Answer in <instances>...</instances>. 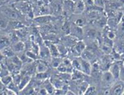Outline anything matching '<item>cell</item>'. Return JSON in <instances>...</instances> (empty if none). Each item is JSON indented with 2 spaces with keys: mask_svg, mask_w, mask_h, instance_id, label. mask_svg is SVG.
I'll return each mask as SVG.
<instances>
[{
  "mask_svg": "<svg viewBox=\"0 0 124 95\" xmlns=\"http://www.w3.org/2000/svg\"><path fill=\"white\" fill-rule=\"evenodd\" d=\"M1 13L8 18H11L13 20H18L20 18L19 11L18 9L6 5L1 6Z\"/></svg>",
  "mask_w": 124,
  "mask_h": 95,
  "instance_id": "1",
  "label": "cell"
},
{
  "mask_svg": "<svg viewBox=\"0 0 124 95\" xmlns=\"http://www.w3.org/2000/svg\"><path fill=\"white\" fill-rule=\"evenodd\" d=\"M115 78L112 75L110 71H104L102 73L101 75V81L102 85L104 88H108L110 86H112L114 84V81L115 80Z\"/></svg>",
  "mask_w": 124,
  "mask_h": 95,
  "instance_id": "2",
  "label": "cell"
},
{
  "mask_svg": "<svg viewBox=\"0 0 124 95\" xmlns=\"http://www.w3.org/2000/svg\"><path fill=\"white\" fill-rule=\"evenodd\" d=\"M110 94L115 95L124 94V82L123 81H118L114 83L110 88Z\"/></svg>",
  "mask_w": 124,
  "mask_h": 95,
  "instance_id": "3",
  "label": "cell"
},
{
  "mask_svg": "<svg viewBox=\"0 0 124 95\" xmlns=\"http://www.w3.org/2000/svg\"><path fill=\"white\" fill-rule=\"evenodd\" d=\"M92 70V66L90 62L86 59L82 58L81 59V67H80V71L82 73L86 74V75H90Z\"/></svg>",
  "mask_w": 124,
  "mask_h": 95,
  "instance_id": "4",
  "label": "cell"
},
{
  "mask_svg": "<svg viewBox=\"0 0 124 95\" xmlns=\"http://www.w3.org/2000/svg\"><path fill=\"white\" fill-rule=\"evenodd\" d=\"M108 71L112 73V75L114 76V77L116 80V79H118V78H120L121 67L120 66L119 64L117 63H114L110 66Z\"/></svg>",
  "mask_w": 124,
  "mask_h": 95,
  "instance_id": "5",
  "label": "cell"
},
{
  "mask_svg": "<svg viewBox=\"0 0 124 95\" xmlns=\"http://www.w3.org/2000/svg\"><path fill=\"white\" fill-rule=\"evenodd\" d=\"M45 44L46 46L48 48L49 50H50V54L52 55V57H59L60 54L58 51L57 46L53 44L50 41H46L45 42Z\"/></svg>",
  "mask_w": 124,
  "mask_h": 95,
  "instance_id": "6",
  "label": "cell"
},
{
  "mask_svg": "<svg viewBox=\"0 0 124 95\" xmlns=\"http://www.w3.org/2000/svg\"><path fill=\"white\" fill-rule=\"evenodd\" d=\"M86 5L83 0H77L75 3L74 13L77 15L82 13L85 11Z\"/></svg>",
  "mask_w": 124,
  "mask_h": 95,
  "instance_id": "7",
  "label": "cell"
},
{
  "mask_svg": "<svg viewBox=\"0 0 124 95\" xmlns=\"http://www.w3.org/2000/svg\"><path fill=\"white\" fill-rule=\"evenodd\" d=\"M1 54L3 57L6 58H10L15 56V52L14 51L12 47H10L9 46L5 47L3 49H1Z\"/></svg>",
  "mask_w": 124,
  "mask_h": 95,
  "instance_id": "8",
  "label": "cell"
},
{
  "mask_svg": "<svg viewBox=\"0 0 124 95\" xmlns=\"http://www.w3.org/2000/svg\"><path fill=\"white\" fill-rule=\"evenodd\" d=\"M70 33H71V36H74L75 38H80L83 36V31L82 28L75 24L74 26H71L70 28Z\"/></svg>",
  "mask_w": 124,
  "mask_h": 95,
  "instance_id": "9",
  "label": "cell"
},
{
  "mask_svg": "<svg viewBox=\"0 0 124 95\" xmlns=\"http://www.w3.org/2000/svg\"><path fill=\"white\" fill-rule=\"evenodd\" d=\"M86 49V44L83 41H77L74 45V51L77 54H82Z\"/></svg>",
  "mask_w": 124,
  "mask_h": 95,
  "instance_id": "10",
  "label": "cell"
},
{
  "mask_svg": "<svg viewBox=\"0 0 124 95\" xmlns=\"http://www.w3.org/2000/svg\"><path fill=\"white\" fill-rule=\"evenodd\" d=\"M12 48L13 49L15 53H21L25 49V45H24L23 42L21 41H18L16 43L13 44Z\"/></svg>",
  "mask_w": 124,
  "mask_h": 95,
  "instance_id": "11",
  "label": "cell"
},
{
  "mask_svg": "<svg viewBox=\"0 0 124 95\" xmlns=\"http://www.w3.org/2000/svg\"><path fill=\"white\" fill-rule=\"evenodd\" d=\"M30 80L31 76L30 75H24V76H22L21 81H20L19 86H18L20 91L26 88V86L28 85L30 81Z\"/></svg>",
  "mask_w": 124,
  "mask_h": 95,
  "instance_id": "12",
  "label": "cell"
},
{
  "mask_svg": "<svg viewBox=\"0 0 124 95\" xmlns=\"http://www.w3.org/2000/svg\"><path fill=\"white\" fill-rule=\"evenodd\" d=\"M35 20V21H36V23L39 24H46L47 23H48V22L51 21L52 16L48 15H43L41 16L36 17Z\"/></svg>",
  "mask_w": 124,
  "mask_h": 95,
  "instance_id": "13",
  "label": "cell"
},
{
  "mask_svg": "<svg viewBox=\"0 0 124 95\" xmlns=\"http://www.w3.org/2000/svg\"><path fill=\"white\" fill-rule=\"evenodd\" d=\"M48 69L46 65L45 62L42 61H39L37 63V65L36 66V72L38 73H45Z\"/></svg>",
  "mask_w": 124,
  "mask_h": 95,
  "instance_id": "14",
  "label": "cell"
},
{
  "mask_svg": "<svg viewBox=\"0 0 124 95\" xmlns=\"http://www.w3.org/2000/svg\"><path fill=\"white\" fill-rule=\"evenodd\" d=\"M13 81V76H11L10 74H8L7 75L3 76H1V83H3V85L5 86H7L11 84Z\"/></svg>",
  "mask_w": 124,
  "mask_h": 95,
  "instance_id": "15",
  "label": "cell"
},
{
  "mask_svg": "<svg viewBox=\"0 0 124 95\" xmlns=\"http://www.w3.org/2000/svg\"><path fill=\"white\" fill-rule=\"evenodd\" d=\"M39 53L40 54V56L45 59H46L50 56H52L50 54V50H49L48 48L46 46H46H42L41 49H39Z\"/></svg>",
  "mask_w": 124,
  "mask_h": 95,
  "instance_id": "16",
  "label": "cell"
},
{
  "mask_svg": "<svg viewBox=\"0 0 124 95\" xmlns=\"http://www.w3.org/2000/svg\"><path fill=\"white\" fill-rule=\"evenodd\" d=\"M11 43L10 39L8 36L2 35L1 37V49H3L5 47L9 46Z\"/></svg>",
  "mask_w": 124,
  "mask_h": 95,
  "instance_id": "17",
  "label": "cell"
},
{
  "mask_svg": "<svg viewBox=\"0 0 124 95\" xmlns=\"http://www.w3.org/2000/svg\"><path fill=\"white\" fill-rule=\"evenodd\" d=\"M9 20H8V18L5 16L3 14L1 13V28L2 30L5 29L7 28V26L9 25Z\"/></svg>",
  "mask_w": 124,
  "mask_h": 95,
  "instance_id": "18",
  "label": "cell"
},
{
  "mask_svg": "<svg viewBox=\"0 0 124 95\" xmlns=\"http://www.w3.org/2000/svg\"><path fill=\"white\" fill-rule=\"evenodd\" d=\"M81 58H75V59L71 61V63H72V66L73 68H75V69H78V70H80V67H81Z\"/></svg>",
  "mask_w": 124,
  "mask_h": 95,
  "instance_id": "19",
  "label": "cell"
},
{
  "mask_svg": "<svg viewBox=\"0 0 124 95\" xmlns=\"http://www.w3.org/2000/svg\"><path fill=\"white\" fill-rule=\"evenodd\" d=\"M52 65L54 68H56L59 66L60 64L62 63V59L60 57H52Z\"/></svg>",
  "mask_w": 124,
  "mask_h": 95,
  "instance_id": "20",
  "label": "cell"
},
{
  "mask_svg": "<svg viewBox=\"0 0 124 95\" xmlns=\"http://www.w3.org/2000/svg\"><path fill=\"white\" fill-rule=\"evenodd\" d=\"M96 93H97V89L94 86H88L85 92V95H95Z\"/></svg>",
  "mask_w": 124,
  "mask_h": 95,
  "instance_id": "21",
  "label": "cell"
},
{
  "mask_svg": "<svg viewBox=\"0 0 124 95\" xmlns=\"http://www.w3.org/2000/svg\"><path fill=\"white\" fill-rule=\"evenodd\" d=\"M82 71H80V70H78V69H75L72 73V78L73 80H79V79H81L82 78Z\"/></svg>",
  "mask_w": 124,
  "mask_h": 95,
  "instance_id": "22",
  "label": "cell"
},
{
  "mask_svg": "<svg viewBox=\"0 0 124 95\" xmlns=\"http://www.w3.org/2000/svg\"><path fill=\"white\" fill-rule=\"evenodd\" d=\"M94 5L99 8H104L106 5V0H94Z\"/></svg>",
  "mask_w": 124,
  "mask_h": 95,
  "instance_id": "23",
  "label": "cell"
},
{
  "mask_svg": "<svg viewBox=\"0 0 124 95\" xmlns=\"http://www.w3.org/2000/svg\"><path fill=\"white\" fill-rule=\"evenodd\" d=\"M45 88L46 89L47 92H48V94H51L53 93V91H54V87H53V85L52 83L48 82L46 84L45 86Z\"/></svg>",
  "mask_w": 124,
  "mask_h": 95,
  "instance_id": "24",
  "label": "cell"
},
{
  "mask_svg": "<svg viewBox=\"0 0 124 95\" xmlns=\"http://www.w3.org/2000/svg\"><path fill=\"white\" fill-rule=\"evenodd\" d=\"M118 31L120 32V34H124V20L122 19V21H120V24L118 26Z\"/></svg>",
  "mask_w": 124,
  "mask_h": 95,
  "instance_id": "25",
  "label": "cell"
},
{
  "mask_svg": "<svg viewBox=\"0 0 124 95\" xmlns=\"http://www.w3.org/2000/svg\"><path fill=\"white\" fill-rule=\"evenodd\" d=\"M26 54L30 59H31L32 60L36 59V54H36L33 51H26Z\"/></svg>",
  "mask_w": 124,
  "mask_h": 95,
  "instance_id": "26",
  "label": "cell"
},
{
  "mask_svg": "<svg viewBox=\"0 0 124 95\" xmlns=\"http://www.w3.org/2000/svg\"><path fill=\"white\" fill-rule=\"evenodd\" d=\"M106 36L107 38L111 39V40L114 39L115 38V34L112 30H110V29H109L108 31H107L106 32Z\"/></svg>",
  "mask_w": 124,
  "mask_h": 95,
  "instance_id": "27",
  "label": "cell"
},
{
  "mask_svg": "<svg viewBox=\"0 0 124 95\" xmlns=\"http://www.w3.org/2000/svg\"><path fill=\"white\" fill-rule=\"evenodd\" d=\"M75 24L82 28V26H85V20H83V19H82V18H79V19H78V20H77V21L75 22Z\"/></svg>",
  "mask_w": 124,
  "mask_h": 95,
  "instance_id": "28",
  "label": "cell"
},
{
  "mask_svg": "<svg viewBox=\"0 0 124 95\" xmlns=\"http://www.w3.org/2000/svg\"><path fill=\"white\" fill-rule=\"evenodd\" d=\"M9 1H10V0H1V6L6 5V4L9 3Z\"/></svg>",
  "mask_w": 124,
  "mask_h": 95,
  "instance_id": "29",
  "label": "cell"
},
{
  "mask_svg": "<svg viewBox=\"0 0 124 95\" xmlns=\"http://www.w3.org/2000/svg\"><path fill=\"white\" fill-rule=\"evenodd\" d=\"M108 1H114V0H108Z\"/></svg>",
  "mask_w": 124,
  "mask_h": 95,
  "instance_id": "30",
  "label": "cell"
},
{
  "mask_svg": "<svg viewBox=\"0 0 124 95\" xmlns=\"http://www.w3.org/2000/svg\"></svg>",
  "mask_w": 124,
  "mask_h": 95,
  "instance_id": "31",
  "label": "cell"
}]
</instances>
